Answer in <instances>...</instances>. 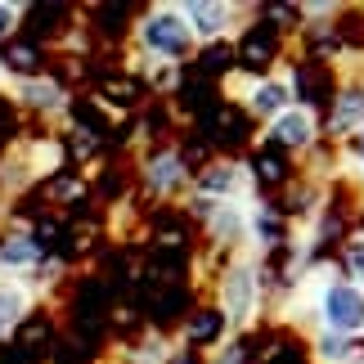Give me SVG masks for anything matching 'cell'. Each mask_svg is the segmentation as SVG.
Listing matches in <instances>:
<instances>
[{"label":"cell","instance_id":"cell-1","mask_svg":"<svg viewBox=\"0 0 364 364\" xmlns=\"http://www.w3.org/2000/svg\"><path fill=\"white\" fill-rule=\"evenodd\" d=\"M216 306L225 311L234 333H247L257 324L261 306H265V284H261V261L252 252H239L220 265L216 274Z\"/></svg>","mask_w":364,"mask_h":364},{"label":"cell","instance_id":"cell-2","mask_svg":"<svg viewBox=\"0 0 364 364\" xmlns=\"http://www.w3.org/2000/svg\"><path fill=\"white\" fill-rule=\"evenodd\" d=\"M135 46L139 54H149V59H162V63H180L185 68L193 54H198V41H193L185 14L180 5H153L139 14L135 23Z\"/></svg>","mask_w":364,"mask_h":364},{"label":"cell","instance_id":"cell-3","mask_svg":"<svg viewBox=\"0 0 364 364\" xmlns=\"http://www.w3.org/2000/svg\"><path fill=\"white\" fill-rule=\"evenodd\" d=\"M311 311H315L319 328L342 333V338H364V288L351 284V279H342V274L328 270V279L315 284Z\"/></svg>","mask_w":364,"mask_h":364},{"label":"cell","instance_id":"cell-4","mask_svg":"<svg viewBox=\"0 0 364 364\" xmlns=\"http://www.w3.org/2000/svg\"><path fill=\"white\" fill-rule=\"evenodd\" d=\"M360 131H364V68H351V73H342V86L324 113V139L342 149Z\"/></svg>","mask_w":364,"mask_h":364},{"label":"cell","instance_id":"cell-5","mask_svg":"<svg viewBox=\"0 0 364 364\" xmlns=\"http://www.w3.org/2000/svg\"><path fill=\"white\" fill-rule=\"evenodd\" d=\"M261 139H265V144H274V149H284L288 158H311V153L324 144V122H319L311 108L292 104L288 113H279L270 126H265Z\"/></svg>","mask_w":364,"mask_h":364},{"label":"cell","instance_id":"cell-6","mask_svg":"<svg viewBox=\"0 0 364 364\" xmlns=\"http://www.w3.org/2000/svg\"><path fill=\"white\" fill-rule=\"evenodd\" d=\"M247 9L243 5H230V0H185V5H180L193 41H198V50L203 46H216V41H234V32L243 27L239 18H243Z\"/></svg>","mask_w":364,"mask_h":364},{"label":"cell","instance_id":"cell-7","mask_svg":"<svg viewBox=\"0 0 364 364\" xmlns=\"http://www.w3.org/2000/svg\"><path fill=\"white\" fill-rule=\"evenodd\" d=\"M247 166V180H252V189L261 193L265 203H274L279 193H284L292 180H297V158H288L284 149H274V144H265V139H257V149H252V158H243Z\"/></svg>","mask_w":364,"mask_h":364},{"label":"cell","instance_id":"cell-8","mask_svg":"<svg viewBox=\"0 0 364 364\" xmlns=\"http://www.w3.org/2000/svg\"><path fill=\"white\" fill-rule=\"evenodd\" d=\"M139 180L153 198H180V193L193 189V171L189 162L180 158V149L162 144V149H149L144 153V166H139Z\"/></svg>","mask_w":364,"mask_h":364},{"label":"cell","instance_id":"cell-9","mask_svg":"<svg viewBox=\"0 0 364 364\" xmlns=\"http://www.w3.org/2000/svg\"><path fill=\"white\" fill-rule=\"evenodd\" d=\"M247 189H252V180H247L243 158H212L193 176V193L212 198V203H243Z\"/></svg>","mask_w":364,"mask_h":364},{"label":"cell","instance_id":"cell-10","mask_svg":"<svg viewBox=\"0 0 364 364\" xmlns=\"http://www.w3.org/2000/svg\"><path fill=\"white\" fill-rule=\"evenodd\" d=\"M247 243H252V257H270V252H284L292 243V220L279 212L274 203L257 198L247 207Z\"/></svg>","mask_w":364,"mask_h":364},{"label":"cell","instance_id":"cell-11","mask_svg":"<svg viewBox=\"0 0 364 364\" xmlns=\"http://www.w3.org/2000/svg\"><path fill=\"white\" fill-rule=\"evenodd\" d=\"M239 104L247 108V117L257 122V126H270L279 113H288L292 104V86H288V77L284 73H274V77H261V81H247L243 95H239Z\"/></svg>","mask_w":364,"mask_h":364},{"label":"cell","instance_id":"cell-12","mask_svg":"<svg viewBox=\"0 0 364 364\" xmlns=\"http://www.w3.org/2000/svg\"><path fill=\"white\" fill-rule=\"evenodd\" d=\"M230 319L225 311L212 301V306H193V311L185 315V324H180V346H189V351L198 355H212L220 342H230Z\"/></svg>","mask_w":364,"mask_h":364},{"label":"cell","instance_id":"cell-13","mask_svg":"<svg viewBox=\"0 0 364 364\" xmlns=\"http://www.w3.org/2000/svg\"><path fill=\"white\" fill-rule=\"evenodd\" d=\"M41 265V243L27 230L0 234V274H27Z\"/></svg>","mask_w":364,"mask_h":364},{"label":"cell","instance_id":"cell-14","mask_svg":"<svg viewBox=\"0 0 364 364\" xmlns=\"http://www.w3.org/2000/svg\"><path fill=\"white\" fill-rule=\"evenodd\" d=\"M18 104L23 108H32V113H63V108H68V90L59 86V81H54V77H23L18 81Z\"/></svg>","mask_w":364,"mask_h":364},{"label":"cell","instance_id":"cell-15","mask_svg":"<svg viewBox=\"0 0 364 364\" xmlns=\"http://www.w3.org/2000/svg\"><path fill=\"white\" fill-rule=\"evenodd\" d=\"M364 355V338H342V333L315 328L311 333V360L315 364H355Z\"/></svg>","mask_w":364,"mask_h":364},{"label":"cell","instance_id":"cell-16","mask_svg":"<svg viewBox=\"0 0 364 364\" xmlns=\"http://www.w3.org/2000/svg\"><path fill=\"white\" fill-rule=\"evenodd\" d=\"M27 306H32V292H27L18 279H0V338H9V333L23 324Z\"/></svg>","mask_w":364,"mask_h":364},{"label":"cell","instance_id":"cell-17","mask_svg":"<svg viewBox=\"0 0 364 364\" xmlns=\"http://www.w3.org/2000/svg\"><path fill=\"white\" fill-rule=\"evenodd\" d=\"M333 274H342V279H351V284L364 288V239H360V234H351V239L338 247V257H333Z\"/></svg>","mask_w":364,"mask_h":364},{"label":"cell","instance_id":"cell-18","mask_svg":"<svg viewBox=\"0 0 364 364\" xmlns=\"http://www.w3.org/2000/svg\"><path fill=\"white\" fill-rule=\"evenodd\" d=\"M18 18H23V9H18V5H9V0H0V41H5V36H14V27H18Z\"/></svg>","mask_w":364,"mask_h":364},{"label":"cell","instance_id":"cell-19","mask_svg":"<svg viewBox=\"0 0 364 364\" xmlns=\"http://www.w3.org/2000/svg\"><path fill=\"white\" fill-rule=\"evenodd\" d=\"M355 234L364 239V203H360V212H355Z\"/></svg>","mask_w":364,"mask_h":364}]
</instances>
